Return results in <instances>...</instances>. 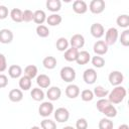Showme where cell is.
Listing matches in <instances>:
<instances>
[{"mask_svg": "<svg viewBox=\"0 0 129 129\" xmlns=\"http://www.w3.org/2000/svg\"><path fill=\"white\" fill-rule=\"evenodd\" d=\"M22 13H23V11L21 9H19V8H13L10 11L9 15H10L11 19L14 22H18L19 23V22H22Z\"/></svg>", "mask_w": 129, "mask_h": 129, "instance_id": "f1b7e54d", "label": "cell"}, {"mask_svg": "<svg viewBox=\"0 0 129 129\" xmlns=\"http://www.w3.org/2000/svg\"><path fill=\"white\" fill-rule=\"evenodd\" d=\"M70 118V112L67 108L59 107L54 111V119L59 123H64Z\"/></svg>", "mask_w": 129, "mask_h": 129, "instance_id": "52a82bcc", "label": "cell"}, {"mask_svg": "<svg viewBox=\"0 0 129 129\" xmlns=\"http://www.w3.org/2000/svg\"><path fill=\"white\" fill-rule=\"evenodd\" d=\"M70 44L72 45V47H75L77 49L82 48L85 45V37L79 33L74 34L70 39Z\"/></svg>", "mask_w": 129, "mask_h": 129, "instance_id": "8fae6325", "label": "cell"}, {"mask_svg": "<svg viewBox=\"0 0 129 129\" xmlns=\"http://www.w3.org/2000/svg\"><path fill=\"white\" fill-rule=\"evenodd\" d=\"M36 84L41 89H46L50 86V78L44 74H40L36 77Z\"/></svg>", "mask_w": 129, "mask_h": 129, "instance_id": "2e32d148", "label": "cell"}, {"mask_svg": "<svg viewBox=\"0 0 129 129\" xmlns=\"http://www.w3.org/2000/svg\"><path fill=\"white\" fill-rule=\"evenodd\" d=\"M90 32H91L92 36H94L95 38H101L105 34V29H104V26L101 23L96 22V23H93L91 25Z\"/></svg>", "mask_w": 129, "mask_h": 129, "instance_id": "30bf717a", "label": "cell"}, {"mask_svg": "<svg viewBox=\"0 0 129 129\" xmlns=\"http://www.w3.org/2000/svg\"><path fill=\"white\" fill-rule=\"evenodd\" d=\"M98 75L95 69H87L83 73V80L88 85H93L97 81Z\"/></svg>", "mask_w": 129, "mask_h": 129, "instance_id": "8992f818", "label": "cell"}, {"mask_svg": "<svg viewBox=\"0 0 129 129\" xmlns=\"http://www.w3.org/2000/svg\"><path fill=\"white\" fill-rule=\"evenodd\" d=\"M118 37H119V33H118V30L117 28L115 27H110L106 33H105V43L109 46V45H113L116 43V41L118 40Z\"/></svg>", "mask_w": 129, "mask_h": 129, "instance_id": "3957f363", "label": "cell"}, {"mask_svg": "<svg viewBox=\"0 0 129 129\" xmlns=\"http://www.w3.org/2000/svg\"><path fill=\"white\" fill-rule=\"evenodd\" d=\"M33 20V12L29 9H26L22 13V21L24 22H30Z\"/></svg>", "mask_w": 129, "mask_h": 129, "instance_id": "ab89813d", "label": "cell"}, {"mask_svg": "<svg viewBox=\"0 0 129 129\" xmlns=\"http://www.w3.org/2000/svg\"><path fill=\"white\" fill-rule=\"evenodd\" d=\"M8 98L11 102L18 103L23 99V93L20 89H12L8 94Z\"/></svg>", "mask_w": 129, "mask_h": 129, "instance_id": "e0dca14e", "label": "cell"}, {"mask_svg": "<svg viewBox=\"0 0 129 129\" xmlns=\"http://www.w3.org/2000/svg\"><path fill=\"white\" fill-rule=\"evenodd\" d=\"M99 129H113L114 124L109 118H102L99 121Z\"/></svg>", "mask_w": 129, "mask_h": 129, "instance_id": "d6a6232c", "label": "cell"}, {"mask_svg": "<svg viewBox=\"0 0 129 129\" xmlns=\"http://www.w3.org/2000/svg\"><path fill=\"white\" fill-rule=\"evenodd\" d=\"M69 44L70 42L66 37H59L55 42V46L58 51H66L69 47Z\"/></svg>", "mask_w": 129, "mask_h": 129, "instance_id": "f546056e", "label": "cell"}, {"mask_svg": "<svg viewBox=\"0 0 129 129\" xmlns=\"http://www.w3.org/2000/svg\"><path fill=\"white\" fill-rule=\"evenodd\" d=\"M64 93H66V96L68 98L75 99L80 95V88H79V86H77L75 84H70L67 86Z\"/></svg>", "mask_w": 129, "mask_h": 129, "instance_id": "9a60e30c", "label": "cell"}, {"mask_svg": "<svg viewBox=\"0 0 129 129\" xmlns=\"http://www.w3.org/2000/svg\"><path fill=\"white\" fill-rule=\"evenodd\" d=\"M8 75L12 79H18L22 75V69L18 64H12L8 69Z\"/></svg>", "mask_w": 129, "mask_h": 129, "instance_id": "44dd1931", "label": "cell"}, {"mask_svg": "<svg viewBox=\"0 0 129 129\" xmlns=\"http://www.w3.org/2000/svg\"><path fill=\"white\" fill-rule=\"evenodd\" d=\"M93 50L96 53V55H100L101 56V55H104V54L107 53V51H108V45L105 43L104 40H97L94 43Z\"/></svg>", "mask_w": 129, "mask_h": 129, "instance_id": "9c48e42d", "label": "cell"}, {"mask_svg": "<svg viewBox=\"0 0 129 129\" xmlns=\"http://www.w3.org/2000/svg\"><path fill=\"white\" fill-rule=\"evenodd\" d=\"M13 40V32L10 29L3 28L0 30V43L8 44Z\"/></svg>", "mask_w": 129, "mask_h": 129, "instance_id": "5bb4252c", "label": "cell"}, {"mask_svg": "<svg viewBox=\"0 0 129 129\" xmlns=\"http://www.w3.org/2000/svg\"><path fill=\"white\" fill-rule=\"evenodd\" d=\"M18 85H19V88L21 89V91H28L29 89H31V85H32V82H31V79L28 78L27 76H22L19 78V82H18Z\"/></svg>", "mask_w": 129, "mask_h": 129, "instance_id": "ffe728a7", "label": "cell"}, {"mask_svg": "<svg viewBox=\"0 0 129 129\" xmlns=\"http://www.w3.org/2000/svg\"><path fill=\"white\" fill-rule=\"evenodd\" d=\"M76 129H88V121L85 118H79L76 122Z\"/></svg>", "mask_w": 129, "mask_h": 129, "instance_id": "60d3db41", "label": "cell"}, {"mask_svg": "<svg viewBox=\"0 0 129 129\" xmlns=\"http://www.w3.org/2000/svg\"><path fill=\"white\" fill-rule=\"evenodd\" d=\"M78 54H79V49L75 48V47H71V48H68L66 51H64V54H63V57L67 61H76L77 57H78Z\"/></svg>", "mask_w": 129, "mask_h": 129, "instance_id": "ac0fdd59", "label": "cell"}, {"mask_svg": "<svg viewBox=\"0 0 129 129\" xmlns=\"http://www.w3.org/2000/svg\"><path fill=\"white\" fill-rule=\"evenodd\" d=\"M127 91L124 87L122 86H117L115 87L111 92L108 94V101L113 105V104H120L126 97Z\"/></svg>", "mask_w": 129, "mask_h": 129, "instance_id": "6da1fadb", "label": "cell"}, {"mask_svg": "<svg viewBox=\"0 0 129 129\" xmlns=\"http://www.w3.org/2000/svg\"><path fill=\"white\" fill-rule=\"evenodd\" d=\"M110 104H111V103L108 101V99L102 98V99H99V100H98V102H97V104H96V107H97L98 111L102 113L103 110H104L108 105H110Z\"/></svg>", "mask_w": 129, "mask_h": 129, "instance_id": "f35d334b", "label": "cell"}, {"mask_svg": "<svg viewBox=\"0 0 129 129\" xmlns=\"http://www.w3.org/2000/svg\"><path fill=\"white\" fill-rule=\"evenodd\" d=\"M60 79L67 83H72L76 79V71L72 67H63L59 72Z\"/></svg>", "mask_w": 129, "mask_h": 129, "instance_id": "7a4b0ae2", "label": "cell"}, {"mask_svg": "<svg viewBox=\"0 0 129 129\" xmlns=\"http://www.w3.org/2000/svg\"><path fill=\"white\" fill-rule=\"evenodd\" d=\"M108 80H109V83L114 86V87H117V86H121V84L123 83L124 81V76L121 72L119 71H112L110 74H109V77H108Z\"/></svg>", "mask_w": 129, "mask_h": 129, "instance_id": "5b68a950", "label": "cell"}, {"mask_svg": "<svg viewBox=\"0 0 129 129\" xmlns=\"http://www.w3.org/2000/svg\"><path fill=\"white\" fill-rule=\"evenodd\" d=\"M94 93L93 91L89 90V89H86V90H83L82 93H81V99L84 101V102H90L94 99Z\"/></svg>", "mask_w": 129, "mask_h": 129, "instance_id": "d590c367", "label": "cell"}, {"mask_svg": "<svg viewBox=\"0 0 129 129\" xmlns=\"http://www.w3.org/2000/svg\"><path fill=\"white\" fill-rule=\"evenodd\" d=\"M30 96L34 101H42L44 99V92L40 88H33L30 92Z\"/></svg>", "mask_w": 129, "mask_h": 129, "instance_id": "83f0119b", "label": "cell"}, {"mask_svg": "<svg viewBox=\"0 0 129 129\" xmlns=\"http://www.w3.org/2000/svg\"><path fill=\"white\" fill-rule=\"evenodd\" d=\"M7 69V60L3 53H0V73L4 72Z\"/></svg>", "mask_w": 129, "mask_h": 129, "instance_id": "b9f144b4", "label": "cell"}, {"mask_svg": "<svg viewBox=\"0 0 129 129\" xmlns=\"http://www.w3.org/2000/svg\"><path fill=\"white\" fill-rule=\"evenodd\" d=\"M45 5H46V8L49 11L55 13V12H57V11L60 10L61 2L59 0H47L46 3H45Z\"/></svg>", "mask_w": 129, "mask_h": 129, "instance_id": "603a6c76", "label": "cell"}, {"mask_svg": "<svg viewBox=\"0 0 129 129\" xmlns=\"http://www.w3.org/2000/svg\"><path fill=\"white\" fill-rule=\"evenodd\" d=\"M8 14H9L8 8L4 5H0V20H3L5 18H7Z\"/></svg>", "mask_w": 129, "mask_h": 129, "instance_id": "7bdbcfd3", "label": "cell"}, {"mask_svg": "<svg viewBox=\"0 0 129 129\" xmlns=\"http://www.w3.org/2000/svg\"><path fill=\"white\" fill-rule=\"evenodd\" d=\"M7 85H8V78L5 75L0 74V89L5 88Z\"/></svg>", "mask_w": 129, "mask_h": 129, "instance_id": "ee69618b", "label": "cell"}, {"mask_svg": "<svg viewBox=\"0 0 129 129\" xmlns=\"http://www.w3.org/2000/svg\"><path fill=\"white\" fill-rule=\"evenodd\" d=\"M61 96V90L58 87H50L47 89L46 92V97L48 98L49 101H57Z\"/></svg>", "mask_w": 129, "mask_h": 129, "instance_id": "4fadbf2b", "label": "cell"}, {"mask_svg": "<svg viewBox=\"0 0 129 129\" xmlns=\"http://www.w3.org/2000/svg\"><path fill=\"white\" fill-rule=\"evenodd\" d=\"M91 61H92V64L97 69H101V68H103L105 66V59H104V57H102L100 55L93 56Z\"/></svg>", "mask_w": 129, "mask_h": 129, "instance_id": "e575fe53", "label": "cell"}, {"mask_svg": "<svg viewBox=\"0 0 129 129\" xmlns=\"http://www.w3.org/2000/svg\"><path fill=\"white\" fill-rule=\"evenodd\" d=\"M93 93H94V96H96L99 99H102V98H105V97L108 96L109 91L107 89H105L104 87H102V86H97V87L94 88Z\"/></svg>", "mask_w": 129, "mask_h": 129, "instance_id": "1f68e13d", "label": "cell"}, {"mask_svg": "<svg viewBox=\"0 0 129 129\" xmlns=\"http://www.w3.org/2000/svg\"><path fill=\"white\" fill-rule=\"evenodd\" d=\"M53 112V105L51 102H42L38 107V113L41 117H48Z\"/></svg>", "mask_w": 129, "mask_h": 129, "instance_id": "ba28073f", "label": "cell"}, {"mask_svg": "<svg viewBox=\"0 0 129 129\" xmlns=\"http://www.w3.org/2000/svg\"><path fill=\"white\" fill-rule=\"evenodd\" d=\"M106 4L104 0H92L89 4V9L93 14H100L105 10Z\"/></svg>", "mask_w": 129, "mask_h": 129, "instance_id": "277c9868", "label": "cell"}, {"mask_svg": "<svg viewBox=\"0 0 129 129\" xmlns=\"http://www.w3.org/2000/svg\"><path fill=\"white\" fill-rule=\"evenodd\" d=\"M90 60H91V55H90L89 51H87V50L79 51L78 57H77V59H76V61H77L78 64H80V66H84V64L88 63Z\"/></svg>", "mask_w": 129, "mask_h": 129, "instance_id": "d6986e66", "label": "cell"}, {"mask_svg": "<svg viewBox=\"0 0 129 129\" xmlns=\"http://www.w3.org/2000/svg\"><path fill=\"white\" fill-rule=\"evenodd\" d=\"M37 73H38V70H37V67L34 66V64H28L25 67L24 69V75L27 76L28 78H30L31 80L35 77H37Z\"/></svg>", "mask_w": 129, "mask_h": 129, "instance_id": "4316f807", "label": "cell"}, {"mask_svg": "<svg viewBox=\"0 0 129 129\" xmlns=\"http://www.w3.org/2000/svg\"><path fill=\"white\" fill-rule=\"evenodd\" d=\"M61 20H62L61 16L59 14H57V13H52V14H50V15H48L46 17V22L50 26H57V25H59Z\"/></svg>", "mask_w": 129, "mask_h": 129, "instance_id": "7402d4cb", "label": "cell"}, {"mask_svg": "<svg viewBox=\"0 0 129 129\" xmlns=\"http://www.w3.org/2000/svg\"><path fill=\"white\" fill-rule=\"evenodd\" d=\"M33 21L38 24L41 25L44 21H46V14L43 10H36L33 12Z\"/></svg>", "mask_w": 129, "mask_h": 129, "instance_id": "cb8c5ba5", "label": "cell"}, {"mask_svg": "<svg viewBox=\"0 0 129 129\" xmlns=\"http://www.w3.org/2000/svg\"><path fill=\"white\" fill-rule=\"evenodd\" d=\"M105 116H106V118H114V117H116L117 116V109H116V107L114 106V105H112V104H110V105H108L104 110H103V112H102Z\"/></svg>", "mask_w": 129, "mask_h": 129, "instance_id": "4dcf8cb0", "label": "cell"}, {"mask_svg": "<svg viewBox=\"0 0 129 129\" xmlns=\"http://www.w3.org/2000/svg\"><path fill=\"white\" fill-rule=\"evenodd\" d=\"M36 34L39 36V37H42V38H45L49 35V29L47 28V26L41 24V25H37L36 27Z\"/></svg>", "mask_w": 129, "mask_h": 129, "instance_id": "836d02e7", "label": "cell"}, {"mask_svg": "<svg viewBox=\"0 0 129 129\" xmlns=\"http://www.w3.org/2000/svg\"><path fill=\"white\" fill-rule=\"evenodd\" d=\"M42 64L47 70H53L56 67V58L54 56H51V55L45 56L42 60Z\"/></svg>", "mask_w": 129, "mask_h": 129, "instance_id": "484cf974", "label": "cell"}, {"mask_svg": "<svg viewBox=\"0 0 129 129\" xmlns=\"http://www.w3.org/2000/svg\"><path fill=\"white\" fill-rule=\"evenodd\" d=\"M116 23H117V25L119 27L127 29L129 27V15H127V14L119 15L117 17V19H116Z\"/></svg>", "mask_w": 129, "mask_h": 129, "instance_id": "d4e9b609", "label": "cell"}, {"mask_svg": "<svg viewBox=\"0 0 129 129\" xmlns=\"http://www.w3.org/2000/svg\"><path fill=\"white\" fill-rule=\"evenodd\" d=\"M62 129H76V128H74L73 126H64Z\"/></svg>", "mask_w": 129, "mask_h": 129, "instance_id": "bcb514c9", "label": "cell"}, {"mask_svg": "<svg viewBox=\"0 0 129 129\" xmlns=\"http://www.w3.org/2000/svg\"><path fill=\"white\" fill-rule=\"evenodd\" d=\"M119 39H120L119 41L121 42V44H122L123 46H128V45H129V29H125V30L121 33Z\"/></svg>", "mask_w": 129, "mask_h": 129, "instance_id": "74e56055", "label": "cell"}, {"mask_svg": "<svg viewBox=\"0 0 129 129\" xmlns=\"http://www.w3.org/2000/svg\"><path fill=\"white\" fill-rule=\"evenodd\" d=\"M30 129H41L40 127H38V126H32Z\"/></svg>", "mask_w": 129, "mask_h": 129, "instance_id": "7dc6e473", "label": "cell"}, {"mask_svg": "<svg viewBox=\"0 0 129 129\" xmlns=\"http://www.w3.org/2000/svg\"><path fill=\"white\" fill-rule=\"evenodd\" d=\"M118 129H129V126L127 124H122L118 127Z\"/></svg>", "mask_w": 129, "mask_h": 129, "instance_id": "f6af8a7d", "label": "cell"}, {"mask_svg": "<svg viewBox=\"0 0 129 129\" xmlns=\"http://www.w3.org/2000/svg\"><path fill=\"white\" fill-rule=\"evenodd\" d=\"M41 129H56V124L50 119H43L40 122Z\"/></svg>", "mask_w": 129, "mask_h": 129, "instance_id": "8d00e7d4", "label": "cell"}, {"mask_svg": "<svg viewBox=\"0 0 129 129\" xmlns=\"http://www.w3.org/2000/svg\"><path fill=\"white\" fill-rule=\"evenodd\" d=\"M73 10L77 14H85L88 10V5L84 0H76L73 3Z\"/></svg>", "mask_w": 129, "mask_h": 129, "instance_id": "7c38bea8", "label": "cell"}]
</instances>
